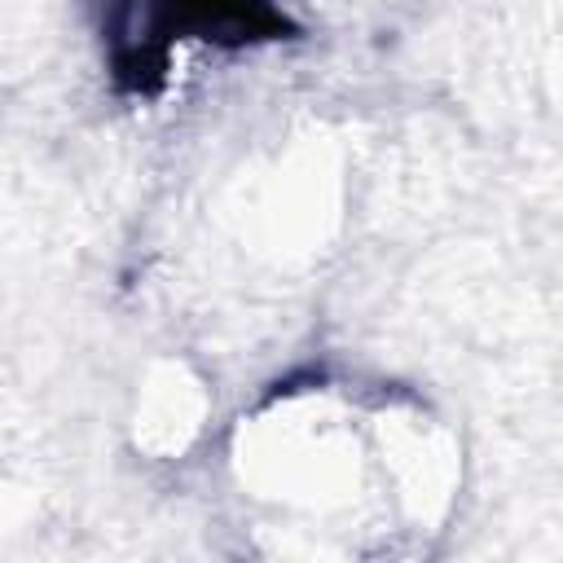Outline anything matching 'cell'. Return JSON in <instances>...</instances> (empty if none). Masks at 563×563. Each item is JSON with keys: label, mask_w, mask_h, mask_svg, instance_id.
<instances>
[{"label": "cell", "mask_w": 563, "mask_h": 563, "mask_svg": "<svg viewBox=\"0 0 563 563\" xmlns=\"http://www.w3.org/2000/svg\"><path fill=\"white\" fill-rule=\"evenodd\" d=\"M277 31L282 18L268 0H119V70L145 84L150 66H163L167 40H260Z\"/></svg>", "instance_id": "6da1fadb"}]
</instances>
